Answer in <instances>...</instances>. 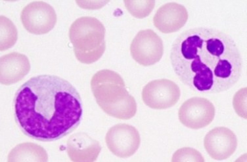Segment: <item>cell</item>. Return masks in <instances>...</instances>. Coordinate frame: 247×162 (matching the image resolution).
<instances>
[{
	"label": "cell",
	"instance_id": "6da1fadb",
	"mask_svg": "<svg viewBox=\"0 0 247 162\" xmlns=\"http://www.w3.org/2000/svg\"><path fill=\"white\" fill-rule=\"evenodd\" d=\"M170 59L180 81L196 92L214 94L238 81L243 60L235 43L221 34L187 30L172 44Z\"/></svg>",
	"mask_w": 247,
	"mask_h": 162
},
{
	"label": "cell",
	"instance_id": "7a4b0ae2",
	"mask_svg": "<svg viewBox=\"0 0 247 162\" xmlns=\"http://www.w3.org/2000/svg\"><path fill=\"white\" fill-rule=\"evenodd\" d=\"M15 114L21 127L33 137L60 138L80 124L82 101L75 87L60 77L49 75L32 77L17 91Z\"/></svg>",
	"mask_w": 247,
	"mask_h": 162
},
{
	"label": "cell",
	"instance_id": "3957f363",
	"mask_svg": "<svg viewBox=\"0 0 247 162\" xmlns=\"http://www.w3.org/2000/svg\"><path fill=\"white\" fill-rule=\"evenodd\" d=\"M91 84L97 103L107 114L124 120L135 116L136 102L118 73L108 69L100 70L93 76Z\"/></svg>",
	"mask_w": 247,
	"mask_h": 162
},
{
	"label": "cell",
	"instance_id": "277c9868",
	"mask_svg": "<svg viewBox=\"0 0 247 162\" xmlns=\"http://www.w3.org/2000/svg\"><path fill=\"white\" fill-rule=\"evenodd\" d=\"M105 32L103 25L95 17H83L73 22L69 36L78 61L89 64L101 58L105 49Z\"/></svg>",
	"mask_w": 247,
	"mask_h": 162
},
{
	"label": "cell",
	"instance_id": "5b68a950",
	"mask_svg": "<svg viewBox=\"0 0 247 162\" xmlns=\"http://www.w3.org/2000/svg\"><path fill=\"white\" fill-rule=\"evenodd\" d=\"M21 18L26 29L36 35L48 32L54 28L57 21L53 7L42 1H33L26 5L21 11Z\"/></svg>",
	"mask_w": 247,
	"mask_h": 162
},
{
	"label": "cell",
	"instance_id": "8992f818",
	"mask_svg": "<svg viewBox=\"0 0 247 162\" xmlns=\"http://www.w3.org/2000/svg\"><path fill=\"white\" fill-rule=\"evenodd\" d=\"M134 59L140 65L148 66L158 62L163 54V42L160 37L150 29L142 30L137 34L130 46Z\"/></svg>",
	"mask_w": 247,
	"mask_h": 162
},
{
	"label": "cell",
	"instance_id": "52a82bcc",
	"mask_svg": "<svg viewBox=\"0 0 247 162\" xmlns=\"http://www.w3.org/2000/svg\"><path fill=\"white\" fill-rule=\"evenodd\" d=\"M180 91L174 82L165 79L148 82L143 87L142 97L145 104L150 107L162 109L174 105L178 100Z\"/></svg>",
	"mask_w": 247,
	"mask_h": 162
},
{
	"label": "cell",
	"instance_id": "ba28073f",
	"mask_svg": "<svg viewBox=\"0 0 247 162\" xmlns=\"http://www.w3.org/2000/svg\"><path fill=\"white\" fill-rule=\"evenodd\" d=\"M109 150L120 158H126L137 151L140 143L138 131L134 126L125 124H118L111 128L105 137Z\"/></svg>",
	"mask_w": 247,
	"mask_h": 162
},
{
	"label": "cell",
	"instance_id": "9c48e42d",
	"mask_svg": "<svg viewBox=\"0 0 247 162\" xmlns=\"http://www.w3.org/2000/svg\"><path fill=\"white\" fill-rule=\"evenodd\" d=\"M215 109L213 105L206 98L195 97L185 102L180 108L178 116L186 127L198 129L208 125L213 120Z\"/></svg>",
	"mask_w": 247,
	"mask_h": 162
},
{
	"label": "cell",
	"instance_id": "30bf717a",
	"mask_svg": "<svg viewBox=\"0 0 247 162\" xmlns=\"http://www.w3.org/2000/svg\"><path fill=\"white\" fill-rule=\"evenodd\" d=\"M204 147L212 158L221 160L227 159L235 151L237 138L233 131L224 127H215L210 131L204 139Z\"/></svg>",
	"mask_w": 247,
	"mask_h": 162
},
{
	"label": "cell",
	"instance_id": "8fae6325",
	"mask_svg": "<svg viewBox=\"0 0 247 162\" xmlns=\"http://www.w3.org/2000/svg\"><path fill=\"white\" fill-rule=\"evenodd\" d=\"M188 17L187 11L183 5L175 2L165 4L159 8L153 18L155 27L165 33L176 32L184 26Z\"/></svg>",
	"mask_w": 247,
	"mask_h": 162
},
{
	"label": "cell",
	"instance_id": "7c38bea8",
	"mask_svg": "<svg viewBox=\"0 0 247 162\" xmlns=\"http://www.w3.org/2000/svg\"><path fill=\"white\" fill-rule=\"evenodd\" d=\"M30 68L25 55L16 52L5 55L0 58V82L5 85L15 83L27 74Z\"/></svg>",
	"mask_w": 247,
	"mask_h": 162
},
{
	"label": "cell",
	"instance_id": "4fadbf2b",
	"mask_svg": "<svg viewBox=\"0 0 247 162\" xmlns=\"http://www.w3.org/2000/svg\"><path fill=\"white\" fill-rule=\"evenodd\" d=\"M0 50L3 51L13 46L18 38L17 29L12 21L3 15L0 17Z\"/></svg>",
	"mask_w": 247,
	"mask_h": 162
},
{
	"label": "cell",
	"instance_id": "5bb4252c",
	"mask_svg": "<svg viewBox=\"0 0 247 162\" xmlns=\"http://www.w3.org/2000/svg\"><path fill=\"white\" fill-rule=\"evenodd\" d=\"M128 11L134 17L139 19L148 16L155 5L154 0L124 1Z\"/></svg>",
	"mask_w": 247,
	"mask_h": 162
},
{
	"label": "cell",
	"instance_id": "9a60e30c",
	"mask_svg": "<svg viewBox=\"0 0 247 162\" xmlns=\"http://www.w3.org/2000/svg\"><path fill=\"white\" fill-rule=\"evenodd\" d=\"M173 162H204V157L199 151L190 147H184L176 151L172 159Z\"/></svg>",
	"mask_w": 247,
	"mask_h": 162
},
{
	"label": "cell",
	"instance_id": "2e32d148",
	"mask_svg": "<svg viewBox=\"0 0 247 162\" xmlns=\"http://www.w3.org/2000/svg\"><path fill=\"white\" fill-rule=\"evenodd\" d=\"M247 88H241L234 95L233 104L236 112L240 116L247 119Z\"/></svg>",
	"mask_w": 247,
	"mask_h": 162
}]
</instances>
